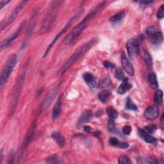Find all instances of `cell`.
I'll return each instance as SVG.
<instances>
[{
	"instance_id": "obj_1",
	"label": "cell",
	"mask_w": 164,
	"mask_h": 164,
	"mask_svg": "<svg viewBox=\"0 0 164 164\" xmlns=\"http://www.w3.org/2000/svg\"><path fill=\"white\" fill-rule=\"evenodd\" d=\"M103 5L104 3L99 5L98 6H97L96 8H95L94 10H92L90 13H89L88 14V16L72 29V32L66 38L65 42L69 44H71L72 43H73L74 41L76 40V39L79 37V35L83 32V31L86 28V27L88 26L89 23H90L91 21L92 20V19L96 16V14L100 10H101V9L103 7Z\"/></svg>"
},
{
	"instance_id": "obj_2",
	"label": "cell",
	"mask_w": 164,
	"mask_h": 164,
	"mask_svg": "<svg viewBox=\"0 0 164 164\" xmlns=\"http://www.w3.org/2000/svg\"><path fill=\"white\" fill-rule=\"evenodd\" d=\"M96 41L95 39H93L80 47L68 59V61L62 66V68L58 71L57 75L58 76H62L66 71H68L74 63L77 62L82 56H84L91 48V47L95 44Z\"/></svg>"
},
{
	"instance_id": "obj_3",
	"label": "cell",
	"mask_w": 164,
	"mask_h": 164,
	"mask_svg": "<svg viewBox=\"0 0 164 164\" xmlns=\"http://www.w3.org/2000/svg\"><path fill=\"white\" fill-rule=\"evenodd\" d=\"M84 9H80L79 10L78 12H76L75 14H74V16L70 19V20L68 22V23H67L64 27L62 28V29H61V32H60L54 38V39L51 41V42L50 43V44L49 45V46L48 47L47 49L46 50L45 53L44 55V58H45L47 57V55H48V53H49V51H51V49L53 48V46L55 45V44L57 42V41L59 39L60 37H61L63 34H64L68 30V29L72 26V25L75 23V22L78 20L82 15L84 14Z\"/></svg>"
},
{
	"instance_id": "obj_4",
	"label": "cell",
	"mask_w": 164,
	"mask_h": 164,
	"mask_svg": "<svg viewBox=\"0 0 164 164\" xmlns=\"http://www.w3.org/2000/svg\"><path fill=\"white\" fill-rule=\"evenodd\" d=\"M17 63V56L16 55H11L9 58L7 59L6 64L2 70L0 78V85L3 87L8 81L10 75L11 74L14 67L16 66Z\"/></svg>"
},
{
	"instance_id": "obj_5",
	"label": "cell",
	"mask_w": 164,
	"mask_h": 164,
	"mask_svg": "<svg viewBox=\"0 0 164 164\" xmlns=\"http://www.w3.org/2000/svg\"><path fill=\"white\" fill-rule=\"evenodd\" d=\"M61 3V2H53L51 5L49 11L47 14V16H46V19H44L42 25L43 30H45L46 29H47V28L50 27L53 25V23L55 21L56 18L57 12Z\"/></svg>"
},
{
	"instance_id": "obj_6",
	"label": "cell",
	"mask_w": 164,
	"mask_h": 164,
	"mask_svg": "<svg viewBox=\"0 0 164 164\" xmlns=\"http://www.w3.org/2000/svg\"><path fill=\"white\" fill-rule=\"evenodd\" d=\"M26 68H25L22 71L21 76L19 77L16 86L14 87V91L13 93V96H12V103H11V108L10 109L12 110L13 108H15V106H16V104L18 101V99L19 95L21 92V88L22 87V85L23 84V81L25 80V78L26 76Z\"/></svg>"
},
{
	"instance_id": "obj_7",
	"label": "cell",
	"mask_w": 164,
	"mask_h": 164,
	"mask_svg": "<svg viewBox=\"0 0 164 164\" xmlns=\"http://www.w3.org/2000/svg\"><path fill=\"white\" fill-rule=\"evenodd\" d=\"M28 2V1H22L18 5V6L12 12V13L10 15V16L9 17L8 19H7L6 21L2 25L1 29L2 31L5 28H6L9 25H10L11 23H13V21L17 18L19 14L22 11V10L24 9V7L26 5Z\"/></svg>"
},
{
	"instance_id": "obj_8",
	"label": "cell",
	"mask_w": 164,
	"mask_h": 164,
	"mask_svg": "<svg viewBox=\"0 0 164 164\" xmlns=\"http://www.w3.org/2000/svg\"><path fill=\"white\" fill-rule=\"evenodd\" d=\"M25 26H26V22L23 21V23H21V24L19 25V26L18 28L16 31L9 37H7L5 40H3L1 42V45H0V49H1V51L6 48L10 43H12L15 39L18 38V36L21 33V32L23 30Z\"/></svg>"
},
{
	"instance_id": "obj_9",
	"label": "cell",
	"mask_w": 164,
	"mask_h": 164,
	"mask_svg": "<svg viewBox=\"0 0 164 164\" xmlns=\"http://www.w3.org/2000/svg\"><path fill=\"white\" fill-rule=\"evenodd\" d=\"M126 49L130 58H137L139 53V42L136 39H130L126 43Z\"/></svg>"
},
{
	"instance_id": "obj_10",
	"label": "cell",
	"mask_w": 164,
	"mask_h": 164,
	"mask_svg": "<svg viewBox=\"0 0 164 164\" xmlns=\"http://www.w3.org/2000/svg\"><path fill=\"white\" fill-rule=\"evenodd\" d=\"M160 110L157 105H153L148 107L144 111V116L148 120L153 121L159 115Z\"/></svg>"
},
{
	"instance_id": "obj_11",
	"label": "cell",
	"mask_w": 164,
	"mask_h": 164,
	"mask_svg": "<svg viewBox=\"0 0 164 164\" xmlns=\"http://www.w3.org/2000/svg\"><path fill=\"white\" fill-rule=\"evenodd\" d=\"M36 126H37V121L35 120L33 122V123L32 124L30 128H29V130L26 133V137L24 139L23 144H22V145H21L22 150H25V149H26L28 147V146L29 145V143H30V141H31L32 139L33 138V135L35 133Z\"/></svg>"
},
{
	"instance_id": "obj_12",
	"label": "cell",
	"mask_w": 164,
	"mask_h": 164,
	"mask_svg": "<svg viewBox=\"0 0 164 164\" xmlns=\"http://www.w3.org/2000/svg\"><path fill=\"white\" fill-rule=\"evenodd\" d=\"M61 86V84H59L58 86L55 87V88H53L52 89V91L50 92V93L49 94V95L48 96L47 98L45 99V100L43 102V105H42V110L44 109H46L48 108V107L51 105V103L53 101V100H55V97L57 94V92L59 90L60 87Z\"/></svg>"
},
{
	"instance_id": "obj_13",
	"label": "cell",
	"mask_w": 164,
	"mask_h": 164,
	"mask_svg": "<svg viewBox=\"0 0 164 164\" xmlns=\"http://www.w3.org/2000/svg\"><path fill=\"white\" fill-rule=\"evenodd\" d=\"M121 64L125 71L127 72L130 76H133L134 75L133 66L132 64L128 61V59L126 57L124 52L123 51L121 53Z\"/></svg>"
},
{
	"instance_id": "obj_14",
	"label": "cell",
	"mask_w": 164,
	"mask_h": 164,
	"mask_svg": "<svg viewBox=\"0 0 164 164\" xmlns=\"http://www.w3.org/2000/svg\"><path fill=\"white\" fill-rule=\"evenodd\" d=\"M84 79L87 84L90 85L92 88H96L100 85L99 82L94 78V76L90 72H85L84 74Z\"/></svg>"
},
{
	"instance_id": "obj_15",
	"label": "cell",
	"mask_w": 164,
	"mask_h": 164,
	"mask_svg": "<svg viewBox=\"0 0 164 164\" xmlns=\"http://www.w3.org/2000/svg\"><path fill=\"white\" fill-rule=\"evenodd\" d=\"M92 117V112L91 110H87L84 111L80 116L77 123V125L78 126H81L82 124H84V123H87V121L90 120Z\"/></svg>"
},
{
	"instance_id": "obj_16",
	"label": "cell",
	"mask_w": 164,
	"mask_h": 164,
	"mask_svg": "<svg viewBox=\"0 0 164 164\" xmlns=\"http://www.w3.org/2000/svg\"><path fill=\"white\" fill-rule=\"evenodd\" d=\"M131 87L132 85L129 83L128 79L127 78H125L123 80V83L119 87L117 92L119 94H124L126 92L130 90Z\"/></svg>"
},
{
	"instance_id": "obj_17",
	"label": "cell",
	"mask_w": 164,
	"mask_h": 164,
	"mask_svg": "<svg viewBox=\"0 0 164 164\" xmlns=\"http://www.w3.org/2000/svg\"><path fill=\"white\" fill-rule=\"evenodd\" d=\"M63 98V95L61 94L59 98L57 101V103L55 105V106L53 108V113H52V117H53V119H56L58 118L60 114H61V108H62V100Z\"/></svg>"
},
{
	"instance_id": "obj_18",
	"label": "cell",
	"mask_w": 164,
	"mask_h": 164,
	"mask_svg": "<svg viewBox=\"0 0 164 164\" xmlns=\"http://www.w3.org/2000/svg\"><path fill=\"white\" fill-rule=\"evenodd\" d=\"M51 137L56 142V143L61 146L64 147L65 144V140L64 137L62 135L61 133L58 132L53 133L51 135Z\"/></svg>"
},
{
	"instance_id": "obj_19",
	"label": "cell",
	"mask_w": 164,
	"mask_h": 164,
	"mask_svg": "<svg viewBox=\"0 0 164 164\" xmlns=\"http://www.w3.org/2000/svg\"><path fill=\"white\" fill-rule=\"evenodd\" d=\"M151 37V43L154 45H158L163 41V34L161 32L156 31Z\"/></svg>"
},
{
	"instance_id": "obj_20",
	"label": "cell",
	"mask_w": 164,
	"mask_h": 164,
	"mask_svg": "<svg viewBox=\"0 0 164 164\" xmlns=\"http://www.w3.org/2000/svg\"><path fill=\"white\" fill-rule=\"evenodd\" d=\"M139 134L146 143L150 144H155L156 143V139L154 137L151 136L150 134L145 133L143 130H140Z\"/></svg>"
},
{
	"instance_id": "obj_21",
	"label": "cell",
	"mask_w": 164,
	"mask_h": 164,
	"mask_svg": "<svg viewBox=\"0 0 164 164\" xmlns=\"http://www.w3.org/2000/svg\"><path fill=\"white\" fill-rule=\"evenodd\" d=\"M148 80L150 82V84L151 87L154 88L156 89L158 87V81H157V78H156V74L154 72L151 73L148 76Z\"/></svg>"
},
{
	"instance_id": "obj_22",
	"label": "cell",
	"mask_w": 164,
	"mask_h": 164,
	"mask_svg": "<svg viewBox=\"0 0 164 164\" xmlns=\"http://www.w3.org/2000/svg\"><path fill=\"white\" fill-rule=\"evenodd\" d=\"M137 162L139 163H151V164H155L158 163V161L152 158H147V157H138L137 159Z\"/></svg>"
},
{
	"instance_id": "obj_23",
	"label": "cell",
	"mask_w": 164,
	"mask_h": 164,
	"mask_svg": "<svg viewBox=\"0 0 164 164\" xmlns=\"http://www.w3.org/2000/svg\"><path fill=\"white\" fill-rule=\"evenodd\" d=\"M124 16H125L124 11H121L116 14L112 17H111L109 19V21L111 22V23H117V22L122 21L123 19L124 18Z\"/></svg>"
},
{
	"instance_id": "obj_24",
	"label": "cell",
	"mask_w": 164,
	"mask_h": 164,
	"mask_svg": "<svg viewBox=\"0 0 164 164\" xmlns=\"http://www.w3.org/2000/svg\"><path fill=\"white\" fill-rule=\"evenodd\" d=\"M143 57L144 61L146 63V64L148 66V67H151L153 65V61H152V58L150 55V54L148 53L147 51H143Z\"/></svg>"
},
{
	"instance_id": "obj_25",
	"label": "cell",
	"mask_w": 164,
	"mask_h": 164,
	"mask_svg": "<svg viewBox=\"0 0 164 164\" xmlns=\"http://www.w3.org/2000/svg\"><path fill=\"white\" fill-rule=\"evenodd\" d=\"M107 113L111 120H115L118 116L117 111L113 107H108L107 110Z\"/></svg>"
},
{
	"instance_id": "obj_26",
	"label": "cell",
	"mask_w": 164,
	"mask_h": 164,
	"mask_svg": "<svg viewBox=\"0 0 164 164\" xmlns=\"http://www.w3.org/2000/svg\"><path fill=\"white\" fill-rule=\"evenodd\" d=\"M154 101L156 104L160 105L163 103V92L160 90L156 91L154 95Z\"/></svg>"
},
{
	"instance_id": "obj_27",
	"label": "cell",
	"mask_w": 164,
	"mask_h": 164,
	"mask_svg": "<svg viewBox=\"0 0 164 164\" xmlns=\"http://www.w3.org/2000/svg\"><path fill=\"white\" fill-rule=\"evenodd\" d=\"M126 108L127 110H133V111L138 110L137 107L135 105V103L132 101L130 98H128L127 100H126Z\"/></svg>"
},
{
	"instance_id": "obj_28",
	"label": "cell",
	"mask_w": 164,
	"mask_h": 164,
	"mask_svg": "<svg viewBox=\"0 0 164 164\" xmlns=\"http://www.w3.org/2000/svg\"><path fill=\"white\" fill-rule=\"evenodd\" d=\"M110 96V92L109 91H107V90H104L101 92H100V93L98 95V97H99V99L103 103H105L107 102V101L108 100V97Z\"/></svg>"
},
{
	"instance_id": "obj_29",
	"label": "cell",
	"mask_w": 164,
	"mask_h": 164,
	"mask_svg": "<svg viewBox=\"0 0 164 164\" xmlns=\"http://www.w3.org/2000/svg\"><path fill=\"white\" fill-rule=\"evenodd\" d=\"M46 162L48 163H62V160L59 158L58 156L56 154L52 155L48 158H46Z\"/></svg>"
},
{
	"instance_id": "obj_30",
	"label": "cell",
	"mask_w": 164,
	"mask_h": 164,
	"mask_svg": "<svg viewBox=\"0 0 164 164\" xmlns=\"http://www.w3.org/2000/svg\"><path fill=\"white\" fill-rule=\"evenodd\" d=\"M156 129H157V127L154 124H149L145 126L143 130L146 133H152L154 132Z\"/></svg>"
},
{
	"instance_id": "obj_31",
	"label": "cell",
	"mask_w": 164,
	"mask_h": 164,
	"mask_svg": "<svg viewBox=\"0 0 164 164\" xmlns=\"http://www.w3.org/2000/svg\"><path fill=\"white\" fill-rule=\"evenodd\" d=\"M115 76L116 77V78L119 80H123L126 78L123 71L120 68H117L115 69Z\"/></svg>"
},
{
	"instance_id": "obj_32",
	"label": "cell",
	"mask_w": 164,
	"mask_h": 164,
	"mask_svg": "<svg viewBox=\"0 0 164 164\" xmlns=\"http://www.w3.org/2000/svg\"><path fill=\"white\" fill-rule=\"evenodd\" d=\"M108 128L109 131L111 133H116L117 131L114 120H111V119H110L108 123Z\"/></svg>"
},
{
	"instance_id": "obj_33",
	"label": "cell",
	"mask_w": 164,
	"mask_h": 164,
	"mask_svg": "<svg viewBox=\"0 0 164 164\" xmlns=\"http://www.w3.org/2000/svg\"><path fill=\"white\" fill-rule=\"evenodd\" d=\"M119 163L120 164H129L131 163V162L130 161V159L126 156H121L119 158L118 161Z\"/></svg>"
},
{
	"instance_id": "obj_34",
	"label": "cell",
	"mask_w": 164,
	"mask_h": 164,
	"mask_svg": "<svg viewBox=\"0 0 164 164\" xmlns=\"http://www.w3.org/2000/svg\"><path fill=\"white\" fill-rule=\"evenodd\" d=\"M156 31V28L153 26H150V27H148L146 29V33L147 36H150V37H151Z\"/></svg>"
},
{
	"instance_id": "obj_35",
	"label": "cell",
	"mask_w": 164,
	"mask_h": 164,
	"mask_svg": "<svg viewBox=\"0 0 164 164\" xmlns=\"http://www.w3.org/2000/svg\"><path fill=\"white\" fill-rule=\"evenodd\" d=\"M131 132V127L130 125H126L123 128V133L124 135H129Z\"/></svg>"
},
{
	"instance_id": "obj_36",
	"label": "cell",
	"mask_w": 164,
	"mask_h": 164,
	"mask_svg": "<svg viewBox=\"0 0 164 164\" xmlns=\"http://www.w3.org/2000/svg\"><path fill=\"white\" fill-rule=\"evenodd\" d=\"M164 17V5H162L157 12V18L162 19Z\"/></svg>"
},
{
	"instance_id": "obj_37",
	"label": "cell",
	"mask_w": 164,
	"mask_h": 164,
	"mask_svg": "<svg viewBox=\"0 0 164 164\" xmlns=\"http://www.w3.org/2000/svg\"><path fill=\"white\" fill-rule=\"evenodd\" d=\"M109 143L111 146H118L119 144L120 143H119V140L117 138L115 137H111L110 139L109 140Z\"/></svg>"
},
{
	"instance_id": "obj_38",
	"label": "cell",
	"mask_w": 164,
	"mask_h": 164,
	"mask_svg": "<svg viewBox=\"0 0 164 164\" xmlns=\"http://www.w3.org/2000/svg\"><path fill=\"white\" fill-rule=\"evenodd\" d=\"M104 66L105 67V68L107 69H110V68H115V65L112 63H111L109 61H105L103 63Z\"/></svg>"
},
{
	"instance_id": "obj_39",
	"label": "cell",
	"mask_w": 164,
	"mask_h": 164,
	"mask_svg": "<svg viewBox=\"0 0 164 164\" xmlns=\"http://www.w3.org/2000/svg\"><path fill=\"white\" fill-rule=\"evenodd\" d=\"M139 4L143 5V6H147L150 5V4H152L154 3L153 1H138L137 2Z\"/></svg>"
},
{
	"instance_id": "obj_40",
	"label": "cell",
	"mask_w": 164,
	"mask_h": 164,
	"mask_svg": "<svg viewBox=\"0 0 164 164\" xmlns=\"http://www.w3.org/2000/svg\"><path fill=\"white\" fill-rule=\"evenodd\" d=\"M119 147H121L122 149H127L129 147V144L128 143H119Z\"/></svg>"
},
{
	"instance_id": "obj_41",
	"label": "cell",
	"mask_w": 164,
	"mask_h": 164,
	"mask_svg": "<svg viewBox=\"0 0 164 164\" xmlns=\"http://www.w3.org/2000/svg\"><path fill=\"white\" fill-rule=\"evenodd\" d=\"M10 1H2L1 3H0V9H2L3 7L5 6L7 3H10Z\"/></svg>"
},
{
	"instance_id": "obj_42",
	"label": "cell",
	"mask_w": 164,
	"mask_h": 164,
	"mask_svg": "<svg viewBox=\"0 0 164 164\" xmlns=\"http://www.w3.org/2000/svg\"><path fill=\"white\" fill-rule=\"evenodd\" d=\"M84 131L87 133H90L91 131V128L89 126H85L84 127Z\"/></svg>"
},
{
	"instance_id": "obj_43",
	"label": "cell",
	"mask_w": 164,
	"mask_h": 164,
	"mask_svg": "<svg viewBox=\"0 0 164 164\" xmlns=\"http://www.w3.org/2000/svg\"><path fill=\"white\" fill-rule=\"evenodd\" d=\"M100 134H101V132L99 131H96L93 133V135H95V136H99Z\"/></svg>"
},
{
	"instance_id": "obj_44",
	"label": "cell",
	"mask_w": 164,
	"mask_h": 164,
	"mask_svg": "<svg viewBox=\"0 0 164 164\" xmlns=\"http://www.w3.org/2000/svg\"><path fill=\"white\" fill-rule=\"evenodd\" d=\"M160 122H161V124L163 126V114L161 117V121H160Z\"/></svg>"
}]
</instances>
